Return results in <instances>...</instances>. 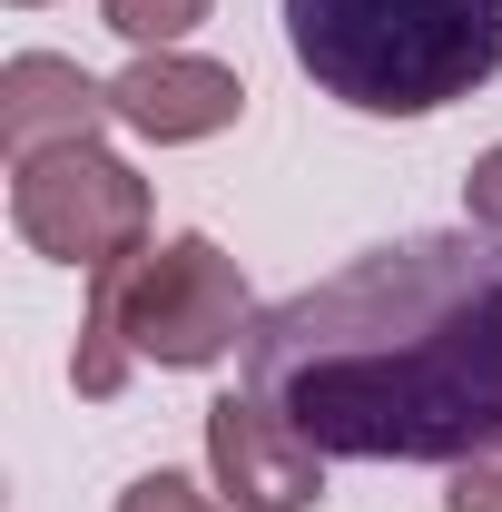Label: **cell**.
I'll use <instances>...</instances> for the list:
<instances>
[{
	"instance_id": "cell-1",
	"label": "cell",
	"mask_w": 502,
	"mask_h": 512,
	"mask_svg": "<svg viewBox=\"0 0 502 512\" xmlns=\"http://www.w3.org/2000/svg\"><path fill=\"white\" fill-rule=\"evenodd\" d=\"M247 394L345 463H463L502 444V256L394 237L247 325Z\"/></svg>"
},
{
	"instance_id": "cell-2",
	"label": "cell",
	"mask_w": 502,
	"mask_h": 512,
	"mask_svg": "<svg viewBox=\"0 0 502 512\" xmlns=\"http://www.w3.org/2000/svg\"><path fill=\"white\" fill-rule=\"evenodd\" d=\"M286 50L355 119H434L502 69V0H286Z\"/></svg>"
},
{
	"instance_id": "cell-3",
	"label": "cell",
	"mask_w": 502,
	"mask_h": 512,
	"mask_svg": "<svg viewBox=\"0 0 502 512\" xmlns=\"http://www.w3.org/2000/svg\"><path fill=\"white\" fill-rule=\"evenodd\" d=\"M247 276L217 237H148V247L89 276V316H79V345H69V384L89 404H109L138 365L158 375H207L217 355L247 345Z\"/></svg>"
},
{
	"instance_id": "cell-4",
	"label": "cell",
	"mask_w": 502,
	"mask_h": 512,
	"mask_svg": "<svg viewBox=\"0 0 502 512\" xmlns=\"http://www.w3.org/2000/svg\"><path fill=\"white\" fill-rule=\"evenodd\" d=\"M10 227L20 247L50 256V266H79V276H109L148 247V178L128 168L119 148L99 138H69V148H40L10 168Z\"/></svg>"
},
{
	"instance_id": "cell-5",
	"label": "cell",
	"mask_w": 502,
	"mask_h": 512,
	"mask_svg": "<svg viewBox=\"0 0 502 512\" xmlns=\"http://www.w3.org/2000/svg\"><path fill=\"white\" fill-rule=\"evenodd\" d=\"M207 473L237 512H315L325 503V444L296 434L266 394H217L207 404Z\"/></svg>"
},
{
	"instance_id": "cell-6",
	"label": "cell",
	"mask_w": 502,
	"mask_h": 512,
	"mask_svg": "<svg viewBox=\"0 0 502 512\" xmlns=\"http://www.w3.org/2000/svg\"><path fill=\"white\" fill-rule=\"evenodd\" d=\"M109 109H119L128 138L148 148H197L217 128L247 119V79L227 60H197V50H138V60L109 79Z\"/></svg>"
},
{
	"instance_id": "cell-7",
	"label": "cell",
	"mask_w": 502,
	"mask_h": 512,
	"mask_svg": "<svg viewBox=\"0 0 502 512\" xmlns=\"http://www.w3.org/2000/svg\"><path fill=\"white\" fill-rule=\"evenodd\" d=\"M109 119H119L109 79H89L79 60H60V50H10L0 60V148H10V168L40 158V148H69V138H99Z\"/></svg>"
},
{
	"instance_id": "cell-8",
	"label": "cell",
	"mask_w": 502,
	"mask_h": 512,
	"mask_svg": "<svg viewBox=\"0 0 502 512\" xmlns=\"http://www.w3.org/2000/svg\"><path fill=\"white\" fill-rule=\"evenodd\" d=\"M207 10H217V0H99V20L119 30L128 50H178Z\"/></svg>"
},
{
	"instance_id": "cell-9",
	"label": "cell",
	"mask_w": 502,
	"mask_h": 512,
	"mask_svg": "<svg viewBox=\"0 0 502 512\" xmlns=\"http://www.w3.org/2000/svg\"><path fill=\"white\" fill-rule=\"evenodd\" d=\"M119 512H237V503H217L207 483H188V473L158 463V473H138V483L119 493Z\"/></svg>"
},
{
	"instance_id": "cell-10",
	"label": "cell",
	"mask_w": 502,
	"mask_h": 512,
	"mask_svg": "<svg viewBox=\"0 0 502 512\" xmlns=\"http://www.w3.org/2000/svg\"><path fill=\"white\" fill-rule=\"evenodd\" d=\"M463 227H473V237L502 256V138L473 158V168H463Z\"/></svg>"
},
{
	"instance_id": "cell-11",
	"label": "cell",
	"mask_w": 502,
	"mask_h": 512,
	"mask_svg": "<svg viewBox=\"0 0 502 512\" xmlns=\"http://www.w3.org/2000/svg\"><path fill=\"white\" fill-rule=\"evenodd\" d=\"M443 512H502V444H483V453H463V463H453Z\"/></svg>"
},
{
	"instance_id": "cell-12",
	"label": "cell",
	"mask_w": 502,
	"mask_h": 512,
	"mask_svg": "<svg viewBox=\"0 0 502 512\" xmlns=\"http://www.w3.org/2000/svg\"><path fill=\"white\" fill-rule=\"evenodd\" d=\"M10 10H40V0H10Z\"/></svg>"
}]
</instances>
